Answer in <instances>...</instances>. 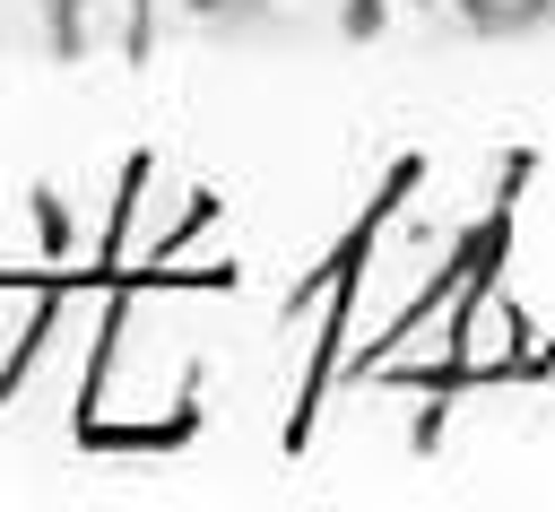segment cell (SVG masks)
Returning a JSON list of instances; mask_svg holds the SVG:
<instances>
[{
    "instance_id": "cell-3",
    "label": "cell",
    "mask_w": 555,
    "mask_h": 512,
    "mask_svg": "<svg viewBox=\"0 0 555 512\" xmlns=\"http://www.w3.org/2000/svg\"><path fill=\"white\" fill-rule=\"evenodd\" d=\"M555 0H460V17L468 26H486V35H520V26H538Z\"/></svg>"
},
{
    "instance_id": "cell-1",
    "label": "cell",
    "mask_w": 555,
    "mask_h": 512,
    "mask_svg": "<svg viewBox=\"0 0 555 512\" xmlns=\"http://www.w3.org/2000/svg\"><path fill=\"white\" fill-rule=\"evenodd\" d=\"M61 61H139L147 52V0H52Z\"/></svg>"
},
{
    "instance_id": "cell-2",
    "label": "cell",
    "mask_w": 555,
    "mask_h": 512,
    "mask_svg": "<svg viewBox=\"0 0 555 512\" xmlns=\"http://www.w3.org/2000/svg\"><path fill=\"white\" fill-rule=\"evenodd\" d=\"M520 356V321H512V304L503 295H477L468 312H460V364L468 373H503Z\"/></svg>"
}]
</instances>
